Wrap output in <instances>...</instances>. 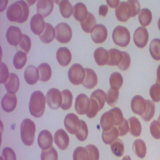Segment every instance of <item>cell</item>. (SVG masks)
<instances>
[{
  "label": "cell",
  "instance_id": "obj_1",
  "mask_svg": "<svg viewBox=\"0 0 160 160\" xmlns=\"http://www.w3.org/2000/svg\"><path fill=\"white\" fill-rule=\"evenodd\" d=\"M29 14V7L23 0L14 2L8 7L6 11L7 18L10 21L20 23L26 22Z\"/></svg>",
  "mask_w": 160,
  "mask_h": 160
},
{
  "label": "cell",
  "instance_id": "obj_2",
  "mask_svg": "<svg viewBox=\"0 0 160 160\" xmlns=\"http://www.w3.org/2000/svg\"><path fill=\"white\" fill-rule=\"evenodd\" d=\"M45 98L40 91H34L31 94L29 103L30 114L36 118L41 117L43 115L45 108Z\"/></svg>",
  "mask_w": 160,
  "mask_h": 160
},
{
  "label": "cell",
  "instance_id": "obj_3",
  "mask_svg": "<svg viewBox=\"0 0 160 160\" xmlns=\"http://www.w3.org/2000/svg\"><path fill=\"white\" fill-rule=\"evenodd\" d=\"M20 135L22 141L27 146H30L33 143L36 131L35 125L29 118H26L20 125Z\"/></svg>",
  "mask_w": 160,
  "mask_h": 160
},
{
  "label": "cell",
  "instance_id": "obj_4",
  "mask_svg": "<svg viewBox=\"0 0 160 160\" xmlns=\"http://www.w3.org/2000/svg\"><path fill=\"white\" fill-rule=\"evenodd\" d=\"M112 38L114 43L122 47H126L130 40L129 31L125 27L118 26L113 30Z\"/></svg>",
  "mask_w": 160,
  "mask_h": 160
},
{
  "label": "cell",
  "instance_id": "obj_5",
  "mask_svg": "<svg viewBox=\"0 0 160 160\" xmlns=\"http://www.w3.org/2000/svg\"><path fill=\"white\" fill-rule=\"evenodd\" d=\"M55 39L61 43H66L71 40L72 36V30L66 23L61 22L55 27Z\"/></svg>",
  "mask_w": 160,
  "mask_h": 160
},
{
  "label": "cell",
  "instance_id": "obj_6",
  "mask_svg": "<svg viewBox=\"0 0 160 160\" xmlns=\"http://www.w3.org/2000/svg\"><path fill=\"white\" fill-rule=\"evenodd\" d=\"M85 70L78 63L73 64L68 72V77L70 82L73 85H78L82 83L85 76Z\"/></svg>",
  "mask_w": 160,
  "mask_h": 160
},
{
  "label": "cell",
  "instance_id": "obj_7",
  "mask_svg": "<svg viewBox=\"0 0 160 160\" xmlns=\"http://www.w3.org/2000/svg\"><path fill=\"white\" fill-rule=\"evenodd\" d=\"M64 124L66 130L69 133L75 135L80 128L81 122L76 115L71 113L68 114L65 117Z\"/></svg>",
  "mask_w": 160,
  "mask_h": 160
},
{
  "label": "cell",
  "instance_id": "obj_8",
  "mask_svg": "<svg viewBox=\"0 0 160 160\" xmlns=\"http://www.w3.org/2000/svg\"><path fill=\"white\" fill-rule=\"evenodd\" d=\"M46 102L51 109L56 110L61 107L62 101V94L58 89H50L46 95Z\"/></svg>",
  "mask_w": 160,
  "mask_h": 160
},
{
  "label": "cell",
  "instance_id": "obj_9",
  "mask_svg": "<svg viewBox=\"0 0 160 160\" xmlns=\"http://www.w3.org/2000/svg\"><path fill=\"white\" fill-rule=\"evenodd\" d=\"M90 101L85 94H79L75 100V109L77 113L80 115L86 114L90 108Z\"/></svg>",
  "mask_w": 160,
  "mask_h": 160
},
{
  "label": "cell",
  "instance_id": "obj_10",
  "mask_svg": "<svg viewBox=\"0 0 160 160\" xmlns=\"http://www.w3.org/2000/svg\"><path fill=\"white\" fill-rule=\"evenodd\" d=\"M115 113L112 109L105 112L102 115L100 121L103 131L110 130L113 125L117 126L118 122Z\"/></svg>",
  "mask_w": 160,
  "mask_h": 160
},
{
  "label": "cell",
  "instance_id": "obj_11",
  "mask_svg": "<svg viewBox=\"0 0 160 160\" xmlns=\"http://www.w3.org/2000/svg\"><path fill=\"white\" fill-rule=\"evenodd\" d=\"M22 34L19 27L12 25L9 26L7 29L6 37L10 45L16 47L20 42Z\"/></svg>",
  "mask_w": 160,
  "mask_h": 160
},
{
  "label": "cell",
  "instance_id": "obj_12",
  "mask_svg": "<svg viewBox=\"0 0 160 160\" xmlns=\"http://www.w3.org/2000/svg\"><path fill=\"white\" fill-rule=\"evenodd\" d=\"M149 35L147 28L139 27L135 30L133 34V41L138 48H142L146 45L148 40Z\"/></svg>",
  "mask_w": 160,
  "mask_h": 160
},
{
  "label": "cell",
  "instance_id": "obj_13",
  "mask_svg": "<svg viewBox=\"0 0 160 160\" xmlns=\"http://www.w3.org/2000/svg\"><path fill=\"white\" fill-rule=\"evenodd\" d=\"M90 33L92 40L96 43L103 42L106 39L108 36V31L106 27L101 24L96 25Z\"/></svg>",
  "mask_w": 160,
  "mask_h": 160
},
{
  "label": "cell",
  "instance_id": "obj_14",
  "mask_svg": "<svg viewBox=\"0 0 160 160\" xmlns=\"http://www.w3.org/2000/svg\"><path fill=\"white\" fill-rule=\"evenodd\" d=\"M115 12L117 19L121 22H126L131 17V7L127 2H120L115 8Z\"/></svg>",
  "mask_w": 160,
  "mask_h": 160
},
{
  "label": "cell",
  "instance_id": "obj_15",
  "mask_svg": "<svg viewBox=\"0 0 160 160\" xmlns=\"http://www.w3.org/2000/svg\"><path fill=\"white\" fill-rule=\"evenodd\" d=\"M45 25L43 17L38 13L33 16L30 21V26L32 31L34 34L38 36L43 31Z\"/></svg>",
  "mask_w": 160,
  "mask_h": 160
},
{
  "label": "cell",
  "instance_id": "obj_16",
  "mask_svg": "<svg viewBox=\"0 0 160 160\" xmlns=\"http://www.w3.org/2000/svg\"><path fill=\"white\" fill-rule=\"evenodd\" d=\"M132 111L140 116H142L146 108V100L141 96L136 95L133 97L131 102Z\"/></svg>",
  "mask_w": 160,
  "mask_h": 160
},
{
  "label": "cell",
  "instance_id": "obj_17",
  "mask_svg": "<svg viewBox=\"0 0 160 160\" xmlns=\"http://www.w3.org/2000/svg\"><path fill=\"white\" fill-rule=\"evenodd\" d=\"M54 140L58 148L61 150L66 149L69 144V136L62 129H59L55 132L54 135Z\"/></svg>",
  "mask_w": 160,
  "mask_h": 160
},
{
  "label": "cell",
  "instance_id": "obj_18",
  "mask_svg": "<svg viewBox=\"0 0 160 160\" xmlns=\"http://www.w3.org/2000/svg\"><path fill=\"white\" fill-rule=\"evenodd\" d=\"M53 141L52 136L49 131L43 130L40 132L38 138V143L42 150L47 149L51 147Z\"/></svg>",
  "mask_w": 160,
  "mask_h": 160
},
{
  "label": "cell",
  "instance_id": "obj_19",
  "mask_svg": "<svg viewBox=\"0 0 160 160\" xmlns=\"http://www.w3.org/2000/svg\"><path fill=\"white\" fill-rule=\"evenodd\" d=\"M54 2L52 0H38L36 4L37 13L42 16L43 18L48 16L52 11Z\"/></svg>",
  "mask_w": 160,
  "mask_h": 160
},
{
  "label": "cell",
  "instance_id": "obj_20",
  "mask_svg": "<svg viewBox=\"0 0 160 160\" xmlns=\"http://www.w3.org/2000/svg\"><path fill=\"white\" fill-rule=\"evenodd\" d=\"M17 102V98L15 94L7 92L1 101L2 108L6 112H11L16 108Z\"/></svg>",
  "mask_w": 160,
  "mask_h": 160
},
{
  "label": "cell",
  "instance_id": "obj_21",
  "mask_svg": "<svg viewBox=\"0 0 160 160\" xmlns=\"http://www.w3.org/2000/svg\"><path fill=\"white\" fill-rule=\"evenodd\" d=\"M56 58L58 63L62 66L66 67L70 63L72 55L68 49L66 47L59 48L56 52Z\"/></svg>",
  "mask_w": 160,
  "mask_h": 160
},
{
  "label": "cell",
  "instance_id": "obj_22",
  "mask_svg": "<svg viewBox=\"0 0 160 160\" xmlns=\"http://www.w3.org/2000/svg\"><path fill=\"white\" fill-rule=\"evenodd\" d=\"M20 80L18 76L15 73L11 72L8 78L4 83L5 88L8 92L11 94H15L19 87Z\"/></svg>",
  "mask_w": 160,
  "mask_h": 160
},
{
  "label": "cell",
  "instance_id": "obj_23",
  "mask_svg": "<svg viewBox=\"0 0 160 160\" xmlns=\"http://www.w3.org/2000/svg\"><path fill=\"white\" fill-rule=\"evenodd\" d=\"M85 76L82 84L86 88L91 89L95 87L98 83L97 75L92 69L85 68Z\"/></svg>",
  "mask_w": 160,
  "mask_h": 160
},
{
  "label": "cell",
  "instance_id": "obj_24",
  "mask_svg": "<svg viewBox=\"0 0 160 160\" xmlns=\"http://www.w3.org/2000/svg\"><path fill=\"white\" fill-rule=\"evenodd\" d=\"M38 69L34 66L30 65L26 68L24 72V78L27 83L30 85L37 82L39 79Z\"/></svg>",
  "mask_w": 160,
  "mask_h": 160
},
{
  "label": "cell",
  "instance_id": "obj_25",
  "mask_svg": "<svg viewBox=\"0 0 160 160\" xmlns=\"http://www.w3.org/2000/svg\"><path fill=\"white\" fill-rule=\"evenodd\" d=\"M88 12L86 5L82 2H78L73 6V15L77 20L80 22L86 19Z\"/></svg>",
  "mask_w": 160,
  "mask_h": 160
},
{
  "label": "cell",
  "instance_id": "obj_26",
  "mask_svg": "<svg viewBox=\"0 0 160 160\" xmlns=\"http://www.w3.org/2000/svg\"><path fill=\"white\" fill-rule=\"evenodd\" d=\"M55 35V30L54 27L51 24L46 22L44 29L39 36L42 42L47 44L53 40Z\"/></svg>",
  "mask_w": 160,
  "mask_h": 160
},
{
  "label": "cell",
  "instance_id": "obj_27",
  "mask_svg": "<svg viewBox=\"0 0 160 160\" xmlns=\"http://www.w3.org/2000/svg\"><path fill=\"white\" fill-rule=\"evenodd\" d=\"M94 57L96 62L99 66L107 64L109 60L108 51L102 47L97 48L94 52Z\"/></svg>",
  "mask_w": 160,
  "mask_h": 160
},
{
  "label": "cell",
  "instance_id": "obj_28",
  "mask_svg": "<svg viewBox=\"0 0 160 160\" xmlns=\"http://www.w3.org/2000/svg\"><path fill=\"white\" fill-rule=\"evenodd\" d=\"M39 74V80L46 82L48 81L52 75V70L50 65L46 63L40 64L38 67Z\"/></svg>",
  "mask_w": 160,
  "mask_h": 160
},
{
  "label": "cell",
  "instance_id": "obj_29",
  "mask_svg": "<svg viewBox=\"0 0 160 160\" xmlns=\"http://www.w3.org/2000/svg\"><path fill=\"white\" fill-rule=\"evenodd\" d=\"M119 136V131L115 127H113L110 130L107 131H103L102 139L106 144H111L116 140Z\"/></svg>",
  "mask_w": 160,
  "mask_h": 160
},
{
  "label": "cell",
  "instance_id": "obj_30",
  "mask_svg": "<svg viewBox=\"0 0 160 160\" xmlns=\"http://www.w3.org/2000/svg\"><path fill=\"white\" fill-rule=\"evenodd\" d=\"M132 149L135 154L139 158H142L145 157L147 148L142 140L138 139L135 140L132 145Z\"/></svg>",
  "mask_w": 160,
  "mask_h": 160
},
{
  "label": "cell",
  "instance_id": "obj_31",
  "mask_svg": "<svg viewBox=\"0 0 160 160\" xmlns=\"http://www.w3.org/2000/svg\"><path fill=\"white\" fill-rule=\"evenodd\" d=\"M108 52L109 58L107 65L111 66L117 65L122 59V51L116 48H112L108 50Z\"/></svg>",
  "mask_w": 160,
  "mask_h": 160
},
{
  "label": "cell",
  "instance_id": "obj_32",
  "mask_svg": "<svg viewBox=\"0 0 160 160\" xmlns=\"http://www.w3.org/2000/svg\"><path fill=\"white\" fill-rule=\"evenodd\" d=\"M82 29L87 33H90L96 24L95 17L90 12H88L86 19L82 22H80Z\"/></svg>",
  "mask_w": 160,
  "mask_h": 160
},
{
  "label": "cell",
  "instance_id": "obj_33",
  "mask_svg": "<svg viewBox=\"0 0 160 160\" xmlns=\"http://www.w3.org/2000/svg\"><path fill=\"white\" fill-rule=\"evenodd\" d=\"M130 125V132L134 137L140 136L142 131V126L138 119L135 117H132L128 119Z\"/></svg>",
  "mask_w": 160,
  "mask_h": 160
},
{
  "label": "cell",
  "instance_id": "obj_34",
  "mask_svg": "<svg viewBox=\"0 0 160 160\" xmlns=\"http://www.w3.org/2000/svg\"><path fill=\"white\" fill-rule=\"evenodd\" d=\"M27 59L25 53L22 51H18L13 58V63L14 67L17 69H22L26 64Z\"/></svg>",
  "mask_w": 160,
  "mask_h": 160
},
{
  "label": "cell",
  "instance_id": "obj_35",
  "mask_svg": "<svg viewBox=\"0 0 160 160\" xmlns=\"http://www.w3.org/2000/svg\"><path fill=\"white\" fill-rule=\"evenodd\" d=\"M138 19L140 24L144 27L148 25L152 20L151 11L147 8L141 9L139 12Z\"/></svg>",
  "mask_w": 160,
  "mask_h": 160
},
{
  "label": "cell",
  "instance_id": "obj_36",
  "mask_svg": "<svg viewBox=\"0 0 160 160\" xmlns=\"http://www.w3.org/2000/svg\"><path fill=\"white\" fill-rule=\"evenodd\" d=\"M149 50L151 56L154 59L160 60V39H153L150 44Z\"/></svg>",
  "mask_w": 160,
  "mask_h": 160
},
{
  "label": "cell",
  "instance_id": "obj_37",
  "mask_svg": "<svg viewBox=\"0 0 160 160\" xmlns=\"http://www.w3.org/2000/svg\"><path fill=\"white\" fill-rule=\"evenodd\" d=\"M60 12L62 16L65 18H68L72 15V6L70 2L68 0L60 1L59 4Z\"/></svg>",
  "mask_w": 160,
  "mask_h": 160
},
{
  "label": "cell",
  "instance_id": "obj_38",
  "mask_svg": "<svg viewBox=\"0 0 160 160\" xmlns=\"http://www.w3.org/2000/svg\"><path fill=\"white\" fill-rule=\"evenodd\" d=\"M62 97L61 108L66 110L69 109L72 106L73 96L71 92L68 89H65L61 92Z\"/></svg>",
  "mask_w": 160,
  "mask_h": 160
},
{
  "label": "cell",
  "instance_id": "obj_39",
  "mask_svg": "<svg viewBox=\"0 0 160 160\" xmlns=\"http://www.w3.org/2000/svg\"><path fill=\"white\" fill-rule=\"evenodd\" d=\"M123 82V78L120 73L116 72L111 74L109 78L111 88L118 90L122 86Z\"/></svg>",
  "mask_w": 160,
  "mask_h": 160
},
{
  "label": "cell",
  "instance_id": "obj_40",
  "mask_svg": "<svg viewBox=\"0 0 160 160\" xmlns=\"http://www.w3.org/2000/svg\"><path fill=\"white\" fill-rule=\"evenodd\" d=\"M110 147L112 153L118 157L122 156L124 152V145L123 142L117 138L110 144Z\"/></svg>",
  "mask_w": 160,
  "mask_h": 160
},
{
  "label": "cell",
  "instance_id": "obj_41",
  "mask_svg": "<svg viewBox=\"0 0 160 160\" xmlns=\"http://www.w3.org/2000/svg\"><path fill=\"white\" fill-rule=\"evenodd\" d=\"M90 98H93L97 101L99 105L100 111L104 106L106 95V93L103 90L101 89H98L92 93Z\"/></svg>",
  "mask_w": 160,
  "mask_h": 160
},
{
  "label": "cell",
  "instance_id": "obj_42",
  "mask_svg": "<svg viewBox=\"0 0 160 160\" xmlns=\"http://www.w3.org/2000/svg\"><path fill=\"white\" fill-rule=\"evenodd\" d=\"M146 108L144 113L141 116L142 119L146 122L150 121L153 117L155 112L154 103L149 100H146Z\"/></svg>",
  "mask_w": 160,
  "mask_h": 160
},
{
  "label": "cell",
  "instance_id": "obj_43",
  "mask_svg": "<svg viewBox=\"0 0 160 160\" xmlns=\"http://www.w3.org/2000/svg\"><path fill=\"white\" fill-rule=\"evenodd\" d=\"M31 46L30 38L27 35L23 34L22 40L18 45L16 46L17 50H22L28 54L30 51Z\"/></svg>",
  "mask_w": 160,
  "mask_h": 160
},
{
  "label": "cell",
  "instance_id": "obj_44",
  "mask_svg": "<svg viewBox=\"0 0 160 160\" xmlns=\"http://www.w3.org/2000/svg\"><path fill=\"white\" fill-rule=\"evenodd\" d=\"M73 160H89L88 152L84 147L79 146L74 150L73 154Z\"/></svg>",
  "mask_w": 160,
  "mask_h": 160
},
{
  "label": "cell",
  "instance_id": "obj_45",
  "mask_svg": "<svg viewBox=\"0 0 160 160\" xmlns=\"http://www.w3.org/2000/svg\"><path fill=\"white\" fill-rule=\"evenodd\" d=\"M58 152L52 146L48 149L42 150L41 160H58Z\"/></svg>",
  "mask_w": 160,
  "mask_h": 160
},
{
  "label": "cell",
  "instance_id": "obj_46",
  "mask_svg": "<svg viewBox=\"0 0 160 160\" xmlns=\"http://www.w3.org/2000/svg\"><path fill=\"white\" fill-rule=\"evenodd\" d=\"M106 102L110 106H113L117 103L119 98L118 90L110 88L106 93Z\"/></svg>",
  "mask_w": 160,
  "mask_h": 160
},
{
  "label": "cell",
  "instance_id": "obj_47",
  "mask_svg": "<svg viewBox=\"0 0 160 160\" xmlns=\"http://www.w3.org/2000/svg\"><path fill=\"white\" fill-rule=\"evenodd\" d=\"M122 59L117 65L121 70L124 71L127 70L130 66L131 58L129 54L125 51H122Z\"/></svg>",
  "mask_w": 160,
  "mask_h": 160
},
{
  "label": "cell",
  "instance_id": "obj_48",
  "mask_svg": "<svg viewBox=\"0 0 160 160\" xmlns=\"http://www.w3.org/2000/svg\"><path fill=\"white\" fill-rule=\"evenodd\" d=\"M81 126L79 132L75 135L80 141H83L87 139L88 134V127L85 122L80 119Z\"/></svg>",
  "mask_w": 160,
  "mask_h": 160
},
{
  "label": "cell",
  "instance_id": "obj_49",
  "mask_svg": "<svg viewBox=\"0 0 160 160\" xmlns=\"http://www.w3.org/2000/svg\"><path fill=\"white\" fill-rule=\"evenodd\" d=\"M90 106L88 112L86 115L89 118L94 117L99 111V106L97 101L95 99L90 98Z\"/></svg>",
  "mask_w": 160,
  "mask_h": 160
},
{
  "label": "cell",
  "instance_id": "obj_50",
  "mask_svg": "<svg viewBox=\"0 0 160 160\" xmlns=\"http://www.w3.org/2000/svg\"><path fill=\"white\" fill-rule=\"evenodd\" d=\"M150 95L155 102L160 101V85L156 83L151 86L149 90Z\"/></svg>",
  "mask_w": 160,
  "mask_h": 160
},
{
  "label": "cell",
  "instance_id": "obj_51",
  "mask_svg": "<svg viewBox=\"0 0 160 160\" xmlns=\"http://www.w3.org/2000/svg\"><path fill=\"white\" fill-rule=\"evenodd\" d=\"M150 130L152 136L157 139H160V123L154 120L151 123Z\"/></svg>",
  "mask_w": 160,
  "mask_h": 160
},
{
  "label": "cell",
  "instance_id": "obj_52",
  "mask_svg": "<svg viewBox=\"0 0 160 160\" xmlns=\"http://www.w3.org/2000/svg\"><path fill=\"white\" fill-rule=\"evenodd\" d=\"M85 147L88 152L89 160H99V153L98 148L95 146L90 144Z\"/></svg>",
  "mask_w": 160,
  "mask_h": 160
},
{
  "label": "cell",
  "instance_id": "obj_53",
  "mask_svg": "<svg viewBox=\"0 0 160 160\" xmlns=\"http://www.w3.org/2000/svg\"><path fill=\"white\" fill-rule=\"evenodd\" d=\"M2 160H17L16 154L11 148L7 147L2 150L1 157Z\"/></svg>",
  "mask_w": 160,
  "mask_h": 160
},
{
  "label": "cell",
  "instance_id": "obj_54",
  "mask_svg": "<svg viewBox=\"0 0 160 160\" xmlns=\"http://www.w3.org/2000/svg\"><path fill=\"white\" fill-rule=\"evenodd\" d=\"M0 83H4L9 77V71L6 65L3 62L0 63Z\"/></svg>",
  "mask_w": 160,
  "mask_h": 160
},
{
  "label": "cell",
  "instance_id": "obj_55",
  "mask_svg": "<svg viewBox=\"0 0 160 160\" xmlns=\"http://www.w3.org/2000/svg\"><path fill=\"white\" fill-rule=\"evenodd\" d=\"M119 133V136H123L129 131L130 128L127 120L124 118L123 121L120 125L117 126Z\"/></svg>",
  "mask_w": 160,
  "mask_h": 160
},
{
  "label": "cell",
  "instance_id": "obj_56",
  "mask_svg": "<svg viewBox=\"0 0 160 160\" xmlns=\"http://www.w3.org/2000/svg\"><path fill=\"white\" fill-rule=\"evenodd\" d=\"M127 2L129 3L131 7V17L135 16L138 13L140 9L139 1L138 0H129L127 1Z\"/></svg>",
  "mask_w": 160,
  "mask_h": 160
},
{
  "label": "cell",
  "instance_id": "obj_57",
  "mask_svg": "<svg viewBox=\"0 0 160 160\" xmlns=\"http://www.w3.org/2000/svg\"><path fill=\"white\" fill-rule=\"evenodd\" d=\"M108 7L107 5H102L99 8V13L100 16L105 17L108 13Z\"/></svg>",
  "mask_w": 160,
  "mask_h": 160
},
{
  "label": "cell",
  "instance_id": "obj_58",
  "mask_svg": "<svg viewBox=\"0 0 160 160\" xmlns=\"http://www.w3.org/2000/svg\"><path fill=\"white\" fill-rule=\"evenodd\" d=\"M106 2L108 6L112 8H116L118 6L120 1L119 0H106Z\"/></svg>",
  "mask_w": 160,
  "mask_h": 160
},
{
  "label": "cell",
  "instance_id": "obj_59",
  "mask_svg": "<svg viewBox=\"0 0 160 160\" xmlns=\"http://www.w3.org/2000/svg\"><path fill=\"white\" fill-rule=\"evenodd\" d=\"M157 78L156 83L160 85V64L158 66L157 70Z\"/></svg>",
  "mask_w": 160,
  "mask_h": 160
},
{
  "label": "cell",
  "instance_id": "obj_60",
  "mask_svg": "<svg viewBox=\"0 0 160 160\" xmlns=\"http://www.w3.org/2000/svg\"><path fill=\"white\" fill-rule=\"evenodd\" d=\"M122 160H131V159L129 156L127 155L124 156Z\"/></svg>",
  "mask_w": 160,
  "mask_h": 160
},
{
  "label": "cell",
  "instance_id": "obj_61",
  "mask_svg": "<svg viewBox=\"0 0 160 160\" xmlns=\"http://www.w3.org/2000/svg\"><path fill=\"white\" fill-rule=\"evenodd\" d=\"M158 27L160 31V17L159 18L158 22Z\"/></svg>",
  "mask_w": 160,
  "mask_h": 160
},
{
  "label": "cell",
  "instance_id": "obj_62",
  "mask_svg": "<svg viewBox=\"0 0 160 160\" xmlns=\"http://www.w3.org/2000/svg\"><path fill=\"white\" fill-rule=\"evenodd\" d=\"M158 121L160 123V114L158 118Z\"/></svg>",
  "mask_w": 160,
  "mask_h": 160
}]
</instances>
